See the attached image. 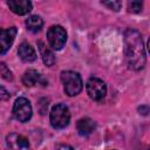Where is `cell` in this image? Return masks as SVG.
Masks as SVG:
<instances>
[{
    "label": "cell",
    "instance_id": "cell-1",
    "mask_svg": "<svg viewBox=\"0 0 150 150\" xmlns=\"http://www.w3.org/2000/svg\"><path fill=\"white\" fill-rule=\"evenodd\" d=\"M124 50L128 67L134 70H141L145 66V49L142 35L136 29H127L124 33Z\"/></svg>",
    "mask_w": 150,
    "mask_h": 150
},
{
    "label": "cell",
    "instance_id": "cell-2",
    "mask_svg": "<svg viewBox=\"0 0 150 150\" xmlns=\"http://www.w3.org/2000/svg\"><path fill=\"white\" fill-rule=\"evenodd\" d=\"M61 81L63 83L64 93L68 96H75V95L80 94V91L82 90L83 83H82V79L79 73H75L71 70L62 71Z\"/></svg>",
    "mask_w": 150,
    "mask_h": 150
},
{
    "label": "cell",
    "instance_id": "cell-3",
    "mask_svg": "<svg viewBox=\"0 0 150 150\" xmlns=\"http://www.w3.org/2000/svg\"><path fill=\"white\" fill-rule=\"evenodd\" d=\"M50 124L55 129H63L70 122V112L67 105L59 103L55 104L50 110Z\"/></svg>",
    "mask_w": 150,
    "mask_h": 150
},
{
    "label": "cell",
    "instance_id": "cell-4",
    "mask_svg": "<svg viewBox=\"0 0 150 150\" xmlns=\"http://www.w3.org/2000/svg\"><path fill=\"white\" fill-rule=\"evenodd\" d=\"M47 40L53 49L60 50L67 41V33L61 26H52L47 30Z\"/></svg>",
    "mask_w": 150,
    "mask_h": 150
},
{
    "label": "cell",
    "instance_id": "cell-5",
    "mask_svg": "<svg viewBox=\"0 0 150 150\" xmlns=\"http://www.w3.org/2000/svg\"><path fill=\"white\" fill-rule=\"evenodd\" d=\"M86 89L89 97L94 101H102L107 94L105 83L97 77H90L86 84Z\"/></svg>",
    "mask_w": 150,
    "mask_h": 150
},
{
    "label": "cell",
    "instance_id": "cell-6",
    "mask_svg": "<svg viewBox=\"0 0 150 150\" xmlns=\"http://www.w3.org/2000/svg\"><path fill=\"white\" fill-rule=\"evenodd\" d=\"M13 115L19 122H27L32 117L30 102L25 97H19L13 105Z\"/></svg>",
    "mask_w": 150,
    "mask_h": 150
},
{
    "label": "cell",
    "instance_id": "cell-7",
    "mask_svg": "<svg viewBox=\"0 0 150 150\" xmlns=\"http://www.w3.org/2000/svg\"><path fill=\"white\" fill-rule=\"evenodd\" d=\"M7 150H32L28 139L16 132H12L6 137Z\"/></svg>",
    "mask_w": 150,
    "mask_h": 150
},
{
    "label": "cell",
    "instance_id": "cell-8",
    "mask_svg": "<svg viewBox=\"0 0 150 150\" xmlns=\"http://www.w3.org/2000/svg\"><path fill=\"white\" fill-rule=\"evenodd\" d=\"M16 27H9L6 29H0V55H4L8 52L12 47L15 35H16Z\"/></svg>",
    "mask_w": 150,
    "mask_h": 150
},
{
    "label": "cell",
    "instance_id": "cell-9",
    "mask_svg": "<svg viewBox=\"0 0 150 150\" xmlns=\"http://www.w3.org/2000/svg\"><path fill=\"white\" fill-rule=\"evenodd\" d=\"M22 82L25 86L27 87H33V86H36V84H42V86H46L48 82L41 76L40 73H38L35 69H28L25 71L23 76H22Z\"/></svg>",
    "mask_w": 150,
    "mask_h": 150
},
{
    "label": "cell",
    "instance_id": "cell-10",
    "mask_svg": "<svg viewBox=\"0 0 150 150\" xmlns=\"http://www.w3.org/2000/svg\"><path fill=\"white\" fill-rule=\"evenodd\" d=\"M7 5L9 9L18 15H25L32 11V2L28 0H8Z\"/></svg>",
    "mask_w": 150,
    "mask_h": 150
},
{
    "label": "cell",
    "instance_id": "cell-11",
    "mask_svg": "<svg viewBox=\"0 0 150 150\" xmlns=\"http://www.w3.org/2000/svg\"><path fill=\"white\" fill-rule=\"evenodd\" d=\"M95 127H96L95 122L91 118H89V117L81 118L76 123V130H77L79 135H81V136H88V135H90L94 131Z\"/></svg>",
    "mask_w": 150,
    "mask_h": 150
},
{
    "label": "cell",
    "instance_id": "cell-12",
    "mask_svg": "<svg viewBox=\"0 0 150 150\" xmlns=\"http://www.w3.org/2000/svg\"><path fill=\"white\" fill-rule=\"evenodd\" d=\"M18 54L23 62H33L36 59V53H35L34 48L27 42H22L19 46Z\"/></svg>",
    "mask_w": 150,
    "mask_h": 150
},
{
    "label": "cell",
    "instance_id": "cell-13",
    "mask_svg": "<svg viewBox=\"0 0 150 150\" xmlns=\"http://www.w3.org/2000/svg\"><path fill=\"white\" fill-rule=\"evenodd\" d=\"M38 45H39V50H40V53H41V56H42V60H43L45 64L48 66V67L53 66V64L55 63V55H54V53H53L49 48H47V47L43 45V42L39 41Z\"/></svg>",
    "mask_w": 150,
    "mask_h": 150
},
{
    "label": "cell",
    "instance_id": "cell-14",
    "mask_svg": "<svg viewBox=\"0 0 150 150\" xmlns=\"http://www.w3.org/2000/svg\"><path fill=\"white\" fill-rule=\"evenodd\" d=\"M26 26H27L28 30H30L33 33H38L41 30V28L43 26V21L39 15H30L26 20Z\"/></svg>",
    "mask_w": 150,
    "mask_h": 150
},
{
    "label": "cell",
    "instance_id": "cell-15",
    "mask_svg": "<svg viewBox=\"0 0 150 150\" xmlns=\"http://www.w3.org/2000/svg\"><path fill=\"white\" fill-rule=\"evenodd\" d=\"M0 76L4 77L5 80L7 81H12L13 80V75H12V71L7 68V66L2 62H0Z\"/></svg>",
    "mask_w": 150,
    "mask_h": 150
},
{
    "label": "cell",
    "instance_id": "cell-16",
    "mask_svg": "<svg viewBox=\"0 0 150 150\" xmlns=\"http://www.w3.org/2000/svg\"><path fill=\"white\" fill-rule=\"evenodd\" d=\"M142 7H143V4L141 1H130L128 4L129 12L131 13H139L142 11Z\"/></svg>",
    "mask_w": 150,
    "mask_h": 150
},
{
    "label": "cell",
    "instance_id": "cell-17",
    "mask_svg": "<svg viewBox=\"0 0 150 150\" xmlns=\"http://www.w3.org/2000/svg\"><path fill=\"white\" fill-rule=\"evenodd\" d=\"M102 5L107 6L109 9H112V11L117 12V11H120V8L122 6V2L121 1H104V2H102Z\"/></svg>",
    "mask_w": 150,
    "mask_h": 150
},
{
    "label": "cell",
    "instance_id": "cell-18",
    "mask_svg": "<svg viewBox=\"0 0 150 150\" xmlns=\"http://www.w3.org/2000/svg\"><path fill=\"white\" fill-rule=\"evenodd\" d=\"M39 109H40V114H41V115L46 114V111H47V109H48V100L41 98L40 102H39Z\"/></svg>",
    "mask_w": 150,
    "mask_h": 150
},
{
    "label": "cell",
    "instance_id": "cell-19",
    "mask_svg": "<svg viewBox=\"0 0 150 150\" xmlns=\"http://www.w3.org/2000/svg\"><path fill=\"white\" fill-rule=\"evenodd\" d=\"M8 98H9V93L2 86H0V102L1 101H7Z\"/></svg>",
    "mask_w": 150,
    "mask_h": 150
},
{
    "label": "cell",
    "instance_id": "cell-20",
    "mask_svg": "<svg viewBox=\"0 0 150 150\" xmlns=\"http://www.w3.org/2000/svg\"><path fill=\"white\" fill-rule=\"evenodd\" d=\"M138 111H139V114L148 115V112H149V108H148L146 105H143V107H139V108H138Z\"/></svg>",
    "mask_w": 150,
    "mask_h": 150
},
{
    "label": "cell",
    "instance_id": "cell-21",
    "mask_svg": "<svg viewBox=\"0 0 150 150\" xmlns=\"http://www.w3.org/2000/svg\"><path fill=\"white\" fill-rule=\"evenodd\" d=\"M59 150H74V149L70 145H68V144H61L59 146Z\"/></svg>",
    "mask_w": 150,
    "mask_h": 150
}]
</instances>
